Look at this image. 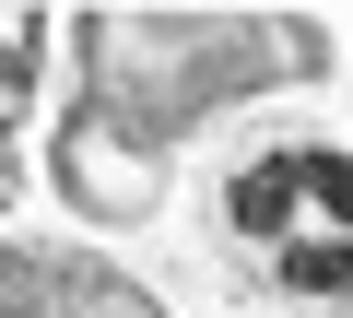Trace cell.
Returning a JSON list of instances; mask_svg holds the SVG:
<instances>
[{
    "mask_svg": "<svg viewBox=\"0 0 353 318\" xmlns=\"http://www.w3.org/2000/svg\"><path fill=\"white\" fill-rule=\"evenodd\" d=\"M71 48H83V106L141 153H176L201 118L330 71V36L306 12H83Z\"/></svg>",
    "mask_w": 353,
    "mask_h": 318,
    "instance_id": "obj_1",
    "label": "cell"
},
{
    "mask_svg": "<svg viewBox=\"0 0 353 318\" xmlns=\"http://www.w3.org/2000/svg\"><path fill=\"white\" fill-rule=\"evenodd\" d=\"M212 259L259 306H353V153L271 141L212 189Z\"/></svg>",
    "mask_w": 353,
    "mask_h": 318,
    "instance_id": "obj_2",
    "label": "cell"
},
{
    "mask_svg": "<svg viewBox=\"0 0 353 318\" xmlns=\"http://www.w3.org/2000/svg\"><path fill=\"white\" fill-rule=\"evenodd\" d=\"M0 318H165V306H153V283H130L94 248L0 236Z\"/></svg>",
    "mask_w": 353,
    "mask_h": 318,
    "instance_id": "obj_3",
    "label": "cell"
},
{
    "mask_svg": "<svg viewBox=\"0 0 353 318\" xmlns=\"http://www.w3.org/2000/svg\"><path fill=\"white\" fill-rule=\"evenodd\" d=\"M48 177H59V201H71L83 224H141V212L165 201V153H141V141H118L94 106H71L59 141H48Z\"/></svg>",
    "mask_w": 353,
    "mask_h": 318,
    "instance_id": "obj_4",
    "label": "cell"
},
{
    "mask_svg": "<svg viewBox=\"0 0 353 318\" xmlns=\"http://www.w3.org/2000/svg\"><path fill=\"white\" fill-rule=\"evenodd\" d=\"M36 59H48V12H0V118L36 95Z\"/></svg>",
    "mask_w": 353,
    "mask_h": 318,
    "instance_id": "obj_5",
    "label": "cell"
},
{
    "mask_svg": "<svg viewBox=\"0 0 353 318\" xmlns=\"http://www.w3.org/2000/svg\"><path fill=\"white\" fill-rule=\"evenodd\" d=\"M12 189H24V153H12V118H0V212H12Z\"/></svg>",
    "mask_w": 353,
    "mask_h": 318,
    "instance_id": "obj_6",
    "label": "cell"
}]
</instances>
